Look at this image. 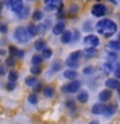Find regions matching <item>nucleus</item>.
I'll list each match as a JSON object with an SVG mask.
<instances>
[{
	"label": "nucleus",
	"instance_id": "f257e3e1",
	"mask_svg": "<svg viewBox=\"0 0 120 124\" xmlns=\"http://www.w3.org/2000/svg\"><path fill=\"white\" fill-rule=\"evenodd\" d=\"M97 30L105 36H111L116 32V25L110 19H102L97 23Z\"/></svg>",
	"mask_w": 120,
	"mask_h": 124
},
{
	"label": "nucleus",
	"instance_id": "f03ea898",
	"mask_svg": "<svg viewBox=\"0 0 120 124\" xmlns=\"http://www.w3.org/2000/svg\"><path fill=\"white\" fill-rule=\"evenodd\" d=\"M30 36L31 35L29 34V31H27V29H25V27H17V30H15V32H14V38L17 39L19 43H27Z\"/></svg>",
	"mask_w": 120,
	"mask_h": 124
},
{
	"label": "nucleus",
	"instance_id": "7ed1b4c3",
	"mask_svg": "<svg viewBox=\"0 0 120 124\" xmlns=\"http://www.w3.org/2000/svg\"><path fill=\"white\" fill-rule=\"evenodd\" d=\"M44 5L48 10H60L62 8V0H44Z\"/></svg>",
	"mask_w": 120,
	"mask_h": 124
},
{
	"label": "nucleus",
	"instance_id": "20e7f679",
	"mask_svg": "<svg viewBox=\"0 0 120 124\" xmlns=\"http://www.w3.org/2000/svg\"><path fill=\"white\" fill-rule=\"evenodd\" d=\"M80 81H77V80H74L71 81V83H68L67 85H63L62 87V92H65V93H75L77 89L80 88Z\"/></svg>",
	"mask_w": 120,
	"mask_h": 124
},
{
	"label": "nucleus",
	"instance_id": "39448f33",
	"mask_svg": "<svg viewBox=\"0 0 120 124\" xmlns=\"http://www.w3.org/2000/svg\"><path fill=\"white\" fill-rule=\"evenodd\" d=\"M10 9L14 12V13H18L21 14L22 10H23V1L22 0H12L10 4H9Z\"/></svg>",
	"mask_w": 120,
	"mask_h": 124
},
{
	"label": "nucleus",
	"instance_id": "423d86ee",
	"mask_svg": "<svg viewBox=\"0 0 120 124\" xmlns=\"http://www.w3.org/2000/svg\"><path fill=\"white\" fill-rule=\"evenodd\" d=\"M106 7L103 5V4H96V5H93L92 8V14L96 16V17H102V16L106 13Z\"/></svg>",
	"mask_w": 120,
	"mask_h": 124
},
{
	"label": "nucleus",
	"instance_id": "0eeeda50",
	"mask_svg": "<svg viewBox=\"0 0 120 124\" xmlns=\"http://www.w3.org/2000/svg\"><path fill=\"white\" fill-rule=\"evenodd\" d=\"M84 43L88 45H90L92 48H94V46L99 45V39L97 38L96 35H87V36L84 38Z\"/></svg>",
	"mask_w": 120,
	"mask_h": 124
},
{
	"label": "nucleus",
	"instance_id": "6e6552de",
	"mask_svg": "<svg viewBox=\"0 0 120 124\" xmlns=\"http://www.w3.org/2000/svg\"><path fill=\"white\" fill-rule=\"evenodd\" d=\"M106 108H107V106H105L103 103H97V105H94V106L92 107V112H93V114H96V115L105 114Z\"/></svg>",
	"mask_w": 120,
	"mask_h": 124
},
{
	"label": "nucleus",
	"instance_id": "1a4fd4ad",
	"mask_svg": "<svg viewBox=\"0 0 120 124\" xmlns=\"http://www.w3.org/2000/svg\"><path fill=\"white\" fill-rule=\"evenodd\" d=\"M106 85L108 88H116V89H118L120 87V81L116 79V78H111V79H107Z\"/></svg>",
	"mask_w": 120,
	"mask_h": 124
},
{
	"label": "nucleus",
	"instance_id": "9d476101",
	"mask_svg": "<svg viewBox=\"0 0 120 124\" xmlns=\"http://www.w3.org/2000/svg\"><path fill=\"white\" fill-rule=\"evenodd\" d=\"M63 32H65V23L63 22L57 23V25L53 27V34L54 35H60V34H63Z\"/></svg>",
	"mask_w": 120,
	"mask_h": 124
},
{
	"label": "nucleus",
	"instance_id": "9b49d317",
	"mask_svg": "<svg viewBox=\"0 0 120 124\" xmlns=\"http://www.w3.org/2000/svg\"><path fill=\"white\" fill-rule=\"evenodd\" d=\"M107 49H111V50H120V41L119 40H114V41H110L106 46Z\"/></svg>",
	"mask_w": 120,
	"mask_h": 124
},
{
	"label": "nucleus",
	"instance_id": "f8f14e48",
	"mask_svg": "<svg viewBox=\"0 0 120 124\" xmlns=\"http://www.w3.org/2000/svg\"><path fill=\"white\" fill-rule=\"evenodd\" d=\"M111 98V91L110 89H105V91H102L99 93V100L101 101H107Z\"/></svg>",
	"mask_w": 120,
	"mask_h": 124
},
{
	"label": "nucleus",
	"instance_id": "ddd939ff",
	"mask_svg": "<svg viewBox=\"0 0 120 124\" xmlns=\"http://www.w3.org/2000/svg\"><path fill=\"white\" fill-rule=\"evenodd\" d=\"M61 41H62V43H65V44H67V43L71 41V32H70V31H65V32L62 34Z\"/></svg>",
	"mask_w": 120,
	"mask_h": 124
},
{
	"label": "nucleus",
	"instance_id": "4468645a",
	"mask_svg": "<svg viewBox=\"0 0 120 124\" xmlns=\"http://www.w3.org/2000/svg\"><path fill=\"white\" fill-rule=\"evenodd\" d=\"M63 76L66 78V79L72 80V79H75V78H76V71H74V70H67L66 72H63Z\"/></svg>",
	"mask_w": 120,
	"mask_h": 124
},
{
	"label": "nucleus",
	"instance_id": "2eb2a0df",
	"mask_svg": "<svg viewBox=\"0 0 120 124\" xmlns=\"http://www.w3.org/2000/svg\"><path fill=\"white\" fill-rule=\"evenodd\" d=\"M26 84L29 85V87H35V85L38 84V80L35 76H29L26 78Z\"/></svg>",
	"mask_w": 120,
	"mask_h": 124
},
{
	"label": "nucleus",
	"instance_id": "dca6fc26",
	"mask_svg": "<svg viewBox=\"0 0 120 124\" xmlns=\"http://www.w3.org/2000/svg\"><path fill=\"white\" fill-rule=\"evenodd\" d=\"M38 27L34 25V23H30L29 25V27H27V31H29V34L31 35V36H34V35H36L38 34Z\"/></svg>",
	"mask_w": 120,
	"mask_h": 124
},
{
	"label": "nucleus",
	"instance_id": "f3484780",
	"mask_svg": "<svg viewBox=\"0 0 120 124\" xmlns=\"http://www.w3.org/2000/svg\"><path fill=\"white\" fill-rule=\"evenodd\" d=\"M81 56V52H79V50H76V52H74L71 56L68 57V61H74V62H79V58Z\"/></svg>",
	"mask_w": 120,
	"mask_h": 124
},
{
	"label": "nucleus",
	"instance_id": "a211bd4d",
	"mask_svg": "<svg viewBox=\"0 0 120 124\" xmlns=\"http://www.w3.org/2000/svg\"><path fill=\"white\" fill-rule=\"evenodd\" d=\"M77 101H80V102H87L88 101V93L87 92H80L79 94H77Z\"/></svg>",
	"mask_w": 120,
	"mask_h": 124
},
{
	"label": "nucleus",
	"instance_id": "6ab92c4d",
	"mask_svg": "<svg viewBox=\"0 0 120 124\" xmlns=\"http://www.w3.org/2000/svg\"><path fill=\"white\" fill-rule=\"evenodd\" d=\"M35 49H38V50H43V49H45V41L44 40H39L35 43Z\"/></svg>",
	"mask_w": 120,
	"mask_h": 124
},
{
	"label": "nucleus",
	"instance_id": "aec40b11",
	"mask_svg": "<svg viewBox=\"0 0 120 124\" xmlns=\"http://www.w3.org/2000/svg\"><path fill=\"white\" fill-rule=\"evenodd\" d=\"M53 93H54V89L52 87H45L44 88V96L45 97H52Z\"/></svg>",
	"mask_w": 120,
	"mask_h": 124
},
{
	"label": "nucleus",
	"instance_id": "412c9836",
	"mask_svg": "<svg viewBox=\"0 0 120 124\" xmlns=\"http://www.w3.org/2000/svg\"><path fill=\"white\" fill-rule=\"evenodd\" d=\"M103 71L107 72V74L112 71V62H106V63L103 65Z\"/></svg>",
	"mask_w": 120,
	"mask_h": 124
},
{
	"label": "nucleus",
	"instance_id": "4be33fe9",
	"mask_svg": "<svg viewBox=\"0 0 120 124\" xmlns=\"http://www.w3.org/2000/svg\"><path fill=\"white\" fill-rule=\"evenodd\" d=\"M84 52H85V54H87L88 57H93V56L96 54V52H97V50H96L94 48H87V49L84 50Z\"/></svg>",
	"mask_w": 120,
	"mask_h": 124
},
{
	"label": "nucleus",
	"instance_id": "5701e85b",
	"mask_svg": "<svg viewBox=\"0 0 120 124\" xmlns=\"http://www.w3.org/2000/svg\"><path fill=\"white\" fill-rule=\"evenodd\" d=\"M115 110H116V107H115V106H108V107L106 108V111H105V115L110 116V115H112V114L115 112Z\"/></svg>",
	"mask_w": 120,
	"mask_h": 124
},
{
	"label": "nucleus",
	"instance_id": "b1692460",
	"mask_svg": "<svg viewBox=\"0 0 120 124\" xmlns=\"http://www.w3.org/2000/svg\"><path fill=\"white\" fill-rule=\"evenodd\" d=\"M41 61H43V57H40V56H38V54H35V56L32 57V63L34 65H39V63H41Z\"/></svg>",
	"mask_w": 120,
	"mask_h": 124
},
{
	"label": "nucleus",
	"instance_id": "393cba45",
	"mask_svg": "<svg viewBox=\"0 0 120 124\" xmlns=\"http://www.w3.org/2000/svg\"><path fill=\"white\" fill-rule=\"evenodd\" d=\"M50 56H52V49H50V48L43 49V57H44V58H49Z\"/></svg>",
	"mask_w": 120,
	"mask_h": 124
},
{
	"label": "nucleus",
	"instance_id": "a878e982",
	"mask_svg": "<svg viewBox=\"0 0 120 124\" xmlns=\"http://www.w3.org/2000/svg\"><path fill=\"white\" fill-rule=\"evenodd\" d=\"M32 18L35 19V21H40V19L43 18V13H41L40 10H36V12L32 14Z\"/></svg>",
	"mask_w": 120,
	"mask_h": 124
},
{
	"label": "nucleus",
	"instance_id": "bb28decb",
	"mask_svg": "<svg viewBox=\"0 0 120 124\" xmlns=\"http://www.w3.org/2000/svg\"><path fill=\"white\" fill-rule=\"evenodd\" d=\"M17 78H18L17 72H15V71H10V74H9V80L10 81H15V80H17Z\"/></svg>",
	"mask_w": 120,
	"mask_h": 124
},
{
	"label": "nucleus",
	"instance_id": "cd10ccee",
	"mask_svg": "<svg viewBox=\"0 0 120 124\" xmlns=\"http://www.w3.org/2000/svg\"><path fill=\"white\" fill-rule=\"evenodd\" d=\"M29 101H30L31 103H34V105H35V103L38 102V97H36V94H35V93H34V94H31V96L29 97Z\"/></svg>",
	"mask_w": 120,
	"mask_h": 124
},
{
	"label": "nucleus",
	"instance_id": "c85d7f7f",
	"mask_svg": "<svg viewBox=\"0 0 120 124\" xmlns=\"http://www.w3.org/2000/svg\"><path fill=\"white\" fill-rule=\"evenodd\" d=\"M31 72L35 74V75H38V74H40V69H39L38 66H34V67L31 69Z\"/></svg>",
	"mask_w": 120,
	"mask_h": 124
},
{
	"label": "nucleus",
	"instance_id": "c756f323",
	"mask_svg": "<svg viewBox=\"0 0 120 124\" xmlns=\"http://www.w3.org/2000/svg\"><path fill=\"white\" fill-rule=\"evenodd\" d=\"M114 74H115V76H116V79H119V78H120V65H119V66H118V67H116V69H115V72H114Z\"/></svg>",
	"mask_w": 120,
	"mask_h": 124
},
{
	"label": "nucleus",
	"instance_id": "7c9ffc66",
	"mask_svg": "<svg viewBox=\"0 0 120 124\" xmlns=\"http://www.w3.org/2000/svg\"><path fill=\"white\" fill-rule=\"evenodd\" d=\"M14 87H15V83H14V81H10V83L7 85V88L9 89V91H12V89H14Z\"/></svg>",
	"mask_w": 120,
	"mask_h": 124
},
{
	"label": "nucleus",
	"instance_id": "2f4dec72",
	"mask_svg": "<svg viewBox=\"0 0 120 124\" xmlns=\"http://www.w3.org/2000/svg\"><path fill=\"white\" fill-rule=\"evenodd\" d=\"M52 69L54 70V71H58V70H60V69H61V63H58V62H57V63H54Z\"/></svg>",
	"mask_w": 120,
	"mask_h": 124
},
{
	"label": "nucleus",
	"instance_id": "473e14b6",
	"mask_svg": "<svg viewBox=\"0 0 120 124\" xmlns=\"http://www.w3.org/2000/svg\"><path fill=\"white\" fill-rule=\"evenodd\" d=\"M7 65L8 66H13L14 65V60H13V58H8V60H7Z\"/></svg>",
	"mask_w": 120,
	"mask_h": 124
},
{
	"label": "nucleus",
	"instance_id": "72a5a7b5",
	"mask_svg": "<svg viewBox=\"0 0 120 124\" xmlns=\"http://www.w3.org/2000/svg\"><path fill=\"white\" fill-rule=\"evenodd\" d=\"M93 71V67H85L84 69V74H92Z\"/></svg>",
	"mask_w": 120,
	"mask_h": 124
},
{
	"label": "nucleus",
	"instance_id": "f704fd0d",
	"mask_svg": "<svg viewBox=\"0 0 120 124\" xmlns=\"http://www.w3.org/2000/svg\"><path fill=\"white\" fill-rule=\"evenodd\" d=\"M9 50H10V53H12V54H17V53H18L17 48H14V46H10V49H9Z\"/></svg>",
	"mask_w": 120,
	"mask_h": 124
},
{
	"label": "nucleus",
	"instance_id": "c9c22d12",
	"mask_svg": "<svg viewBox=\"0 0 120 124\" xmlns=\"http://www.w3.org/2000/svg\"><path fill=\"white\" fill-rule=\"evenodd\" d=\"M7 29H8L7 25H1V27H0V30H1V32H3V34H5V32H7Z\"/></svg>",
	"mask_w": 120,
	"mask_h": 124
},
{
	"label": "nucleus",
	"instance_id": "e433bc0d",
	"mask_svg": "<svg viewBox=\"0 0 120 124\" xmlns=\"http://www.w3.org/2000/svg\"><path fill=\"white\" fill-rule=\"evenodd\" d=\"M4 72H5V69H4V66H0V75H4Z\"/></svg>",
	"mask_w": 120,
	"mask_h": 124
},
{
	"label": "nucleus",
	"instance_id": "4c0bfd02",
	"mask_svg": "<svg viewBox=\"0 0 120 124\" xmlns=\"http://www.w3.org/2000/svg\"><path fill=\"white\" fill-rule=\"evenodd\" d=\"M17 56H18V57H22V56H23V53H22V50H18V53H17Z\"/></svg>",
	"mask_w": 120,
	"mask_h": 124
},
{
	"label": "nucleus",
	"instance_id": "58836bf2",
	"mask_svg": "<svg viewBox=\"0 0 120 124\" xmlns=\"http://www.w3.org/2000/svg\"><path fill=\"white\" fill-rule=\"evenodd\" d=\"M89 124H99V123L97 122V120H93V122H90V123H89Z\"/></svg>",
	"mask_w": 120,
	"mask_h": 124
},
{
	"label": "nucleus",
	"instance_id": "ea45409f",
	"mask_svg": "<svg viewBox=\"0 0 120 124\" xmlns=\"http://www.w3.org/2000/svg\"><path fill=\"white\" fill-rule=\"evenodd\" d=\"M118 93H119V94H120V87L118 88Z\"/></svg>",
	"mask_w": 120,
	"mask_h": 124
},
{
	"label": "nucleus",
	"instance_id": "a19ab883",
	"mask_svg": "<svg viewBox=\"0 0 120 124\" xmlns=\"http://www.w3.org/2000/svg\"><path fill=\"white\" fill-rule=\"evenodd\" d=\"M118 40H119V41H120V35H119V39H118Z\"/></svg>",
	"mask_w": 120,
	"mask_h": 124
}]
</instances>
